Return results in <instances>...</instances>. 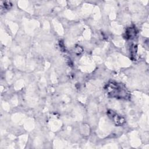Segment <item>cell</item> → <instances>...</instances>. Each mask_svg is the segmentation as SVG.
<instances>
[{"instance_id":"obj_1","label":"cell","mask_w":149,"mask_h":149,"mask_svg":"<svg viewBox=\"0 0 149 149\" xmlns=\"http://www.w3.org/2000/svg\"><path fill=\"white\" fill-rule=\"evenodd\" d=\"M106 90L108 94L112 97L127 98L129 97V93L126 87L119 83L110 82L107 84Z\"/></svg>"},{"instance_id":"obj_3","label":"cell","mask_w":149,"mask_h":149,"mask_svg":"<svg viewBox=\"0 0 149 149\" xmlns=\"http://www.w3.org/2000/svg\"><path fill=\"white\" fill-rule=\"evenodd\" d=\"M125 34H126V38H133V37L136 35L135 29L132 28V27L129 28L128 29H127Z\"/></svg>"},{"instance_id":"obj_2","label":"cell","mask_w":149,"mask_h":149,"mask_svg":"<svg viewBox=\"0 0 149 149\" xmlns=\"http://www.w3.org/2000/svg\"><path fill=\"white\" fill-rule=\"evenodd\" d=\"M108 115L109 117L111 118V119L113 120V122H114L115 123L116 125H122L125 122V120L123 118H122L121 116L118 115L115 112H114L112 111H109L108 112Z\"/></svg>"}]
</instances>
